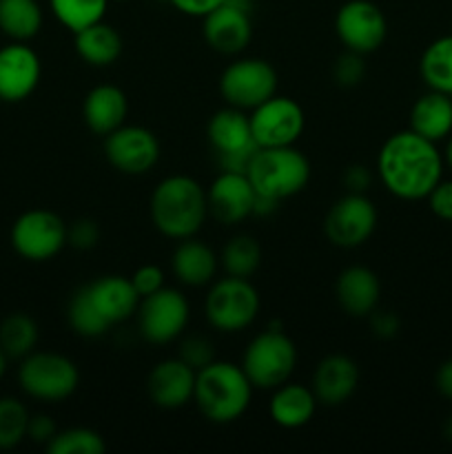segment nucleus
<instances>
[{"instance_id": "nucleus-1", "label": "nucleus", "mask_w": 452, "mask_h": 454, "mask_svg": "<svg viewBox=\"0 0 452 454\" xmlns=\"http://www.w3.org/2000/svg\"><path fill=\"white\" fill-rule=\"evenodd\" d=\"M377 177L394 198L417 202L425 200L443 177V155L437 142L415 131H397L377 153Z\"/></svg>"}, {"instance_id": "nucleus-2", "label": "nucleus", "mask_w": 452, "mask_h": 454, "mask_svg": "<svg viewBox=\"0 0 452 454\" xmlns=\"http://www.w3.org/2000/svg\"><path fill=\"white\" fill-rule=\"evenodd\" d=\"M151 222L168 239L195 238L208 217L207 189L191 176H168L149 200Z\"/></svg>"}, {"instance_id": "nucleus-3", "label": "nucleus", "mask_w": 452, "mask_h": 454, "mask_svg": "<svg viewBox=\"0 0 452 454\" xmlns=\"http://www.w3.org/2000/svg\"><path fill=\"white\" fill-rule=\"evenodd\" d=\"M253 384L239 364L213 359L195 377L193 402L211 424H233L246 415L253 399Z\"/></svg>"}, {"instance_id": "nucleus-4", "label": "nucleus", "mask_w": 452, "mask_h": 454, "mask_svg": "<svg viewBox=\"0 0 452 454\" xmlns=\"http://www.w3.org/2000/svg\"><path fill=\"white\" fill-rule=\"evenodd\" d=\"M246 176L257 195L282 202L306 189L310 182V162L295 145L257 149Z\"/></svg>"}, {"instance_id": "nucleus-5", "label": "nucleus", "mask_w": 452, "mask_h": 454, "mask_svg": "<svg viewBox=\"0 0 452 454\" xmlns=\"http://www.w3.org/2000/svg\"><path fill=\"white\" fill-rule=\"evenodd\" d=\"M300 353L291 337L279 328H269L248 341L242 355V371L255 390H275L291 381Z\"/></svg>"}, {"instance_id": "nucleus-6", "label": "nucleus", "mask_w": 452, "mask_h": 454, "mask_svg": "<svg viewBox=\"0 0 452 454\" xmlns=\"http://www.w3.org/2000/svg\"><path fill=\"white\" fill-rule=\"evenodd\" d=\"M18 384L27 397L43 403H60L78 390L80 371L66 355L34 350L20 359Z\"/></svg>"}, {"instance_id": "nucleus-7", "label": "nucleus", "mask_w": 452, "mask_h": 454, "mask_svg": "<svg viewBox=\"0 0 452 454\" xmlns=\"http://www.w3.org/2000/svg\"><path fill=\"white\" fill-rule=\"evenodd\" d=\"M260 306V293L248 279L224 275L211 282L204 300V315L217 333L235 335L255 322Z\"/></svg>"}, {"instance_id": "nucleus-8", "label": "nucleus", "mask_w": 452, "mask_h": 454, "mask_svg": "<svg viewBox=\"0 0 452 454\" xmlns=\"http://www.w3.org/2000/svg\"><path fill=\"white\" fill-rule=\"evenodd\" d=\"M207 137L208 145L217 153L220 171L246 173L253 155L260 149L255 145V140H253L251 118H248V114L230 105L215 111L208 118Z\"/></svg>"}, {"instance_id": "nucleus-9", "label": "nucleus", "mask_w": 452, "mask_h": 454, "mask_svg": "<svg viewBox=\"0 0 452 454\" xmlns=\"http://www.w3.org/2000/svg\"><path fill=\"white\" fill-rule=\"evenodd\" d=\"M277 71L261 58H235L220 75V96L226 105L253 111L277 93Z\"/></svg>"}, {"instance_id": "nucleus-10", "label": "nucleus", "mask_w": 452, "mask_h": 454, "mask_svg": "<svg viewBox=\"0 0 452 454\" xmlns=\"http://www.w3.org/2000/svg\"><path fill=\"white\" fill-rule=\"evenodd\" d=\"M136 317L142 340L155 346H164L175 341L186 331L191 319V306L184 293L164 286L153 295L142 297Z\"/></svg>"}, {"instance_id": "nucleus-11", "label": "nucleus", "mask_w": 452, "mask_h": 454, "mask_svg": "<svg viewBox=\"0 0 452 454\" xmlns=\"http://www.w3.org/2000/svg\"><path fill=\"white\" fill-rule=\"evenodd\" d=\"M66 229L58 213L49 208L25 211L12 226V247L29 262L53 260L66 247Z\"/></svg>"}, {"instance_id": "nucleus-12", "label": "nucleus", "mask_w": 452, "mask_h": 454, "mask_svg": "<svg viewBox=\"0 0 452 454\" xmlns=\"http://www.w3.org/2000/svg\"><path fill=\"white\" fill-rule=\"evenodd\" d=\"M377 229V207L366 193H346L328 208L323 233L332 247L359 248Z\"/></svg>"}, {"instance_id": "nucleus-13", "label": "nucleus", "mask_w": 452, "mask_h": 454, "mask_svg": "<svg viewBox=\"0 0 452 454\" xmlns=\"http://www.w3.org/2000/svg\"><path fill=\"white\" fill-rule=\"evenodd\" d=\"M253 140L260 149L270 146H292L301 137L306 127L304 109L297 100L275 93L266 102L248 114Z\"/></svg>"}, {"instance_id": "nucleus-14", "label": "nucleus", "mask_w": 452, "mask_h": 454, "mask_svg": "<svg viewBox=\"0 0 452 454\" xmlns=\"http://www.w3.org/2000/svg\"><path fill=\"white\" fill-rule=\"evenodd\" d=\"M335 34L344 49L368 56L388 38V20L370 0H348L335 16Z\"/></svg>"}, {"instance_id": "nucleus-15", "label": "nucleus", "mask_w": 452, "mask_h": 454, "mask_svg": "<svg viewBox=\"0 0 452 454\" xmlns=\"http://www.w3.org/2000/svg\"><path fill=\"white\" fill-rule=\"evenodd\" d=\"M105 158L124 176H144L160 162V140L151 129L124 122L105 136Z\"/></svg>"}, {"instance_id": "nucleus-16", "label": "nucleus", "mask_w": 452, "mask_h": 454, "mask_svg": "<svg viewBox=\"0 0 452 454\" xmlns=\"http://www.w3.org/2000/svg\"><path fill=\"white\" fill-rule=\"evenodd\" d=\"M202 35L222 56H239L253 40L251 0H226L202 18Z\"/></svg>"}, {"instance_id": "nucleus-17", "label": "nucleus", "mask_w": 452, "mask_h": 454, "mask_svg": "<svg viewBox=\"0 0 452 454\" xmlns=\"http://www.w3.org/2000/svg\"><path fill=\"white\" fill-rule=\"evenodd\" d=\"M208 215L224 226H235L253 215L257 193L246 173L222 171L207 189Z\"/></svg>"}, {"instance_id": "nucleus-18", "label": "nucleus", "mask_w": 452, "mask_h": 454, "mask_svg": "<svg viewBox=\"0 0 452 454\" xmlns=\"http://www.w3.org/2000/svg\"><path fill=\"white\" fill-rule=\"evenodd\" d=\"M43 65L27 43H9L0 49V100L22 102L38 89Z\"/></svg>"}, {"instance_id": "nucleus-19", "label": "nucleus", "mask_w": 452, "mask_h": 454, "mask_svg": "<svg viewBox=\"0 0 452 454\" xmlns=\"http://www.w3.org/2000/svg\"><path fill=\"white\" fill-rule=\"evenodd\" d=\"M195 377L198 371L182 362L180 357H168L155 364L146 377L149 399L162 411H180L193 402Z\"/></svg>"}, {"instance_id": "nucleus-20", "label": "nucleus", "mask_w": 452, "mask_h": 454, "mask_svg": "<svg viewBox=\"0 0 452 454\" xmlns=\"http://www.w3.org/2000/svg\"><path fill=\"white\" fill-rule=\"evenodd\" d=\"M82 291L109 328L136 317L140 306V295L133 288L131 279L122 275H102L84 284Z\"/></svg>"}, {"instance_id": "nucleus-21", "label": "nucleus", "mask_w": 452, "mask_h": 454, "mask_svg": "<svg viewBox=\"0 0 452 454\" xmlns=\"http://www.w3.org/2000/svg\"><path fill=\"white\" fill-rule=\"evenodd\" d=\"M359 386V368L348 355H326L315 366L310 388L322 406L335 408L348 402Z\"/></svg>"}, {"instance_id": "nucleus-22", "label": "nucleus", "mask_w": 452, "mask_h": 454, "mask_svg": "<svg viewBox=\"0 0 452 454\" xmlns=\"http://www.w3.org/2000/svg\"><path fill=\"white\" fill-rule=\"evenodd\" d=\"M335 295L346 315L363 319L379 304V278L368 266H346L335 282Z\"/></svg>"}, {"instance_id": "nucleus-23", "label": "nucleus", "mask_w": 452, "mask_h": 454, "mask_svg": "<svg viewBox=\"0 0 452 454\" xmlns=\"http://www.w3.org/2000/svg\"><path fill=\"white\" fill-rule=\"evenodd\" d=\"M220 269V257L208 244L198 238H186L177 242L171 253V270L175 279L184 286L202 288L211 286Z\"/></svg>"}, {"instance_id": "nucleus-24", "label": "nucleus", "mask_w": 452, "mask_h": 454, "mask_svg": "<svg viewBox=\"0 0 452 454\" xmlns=\"http://www.w3.org/2000/svg\"><path fill=\"white\" fill-rule=\"evenodd\" d=\"M129 100L127 93L115 84H97L84 96L82 118L89 131L105 137L127 122Z\"/></svg>"}, {"instance_id": "nucleus-25", "label": "nucleus", "mask_w": 452, "mask_h": 454, "mask_svg": "<svg viewBox=\"0 0 452 454\" xmlns=\"http://www.w3.org/2000/svg\"><path fill=\"white\" fill-rule=\"evenodd\" d=\"M317 406L319 402L310 386L286 381V384L277 386L270 395L269 415L279 428L300 430L313 421Z\"/></svg>"}, {"instance_id": "nucleus-26", "label": "nucleus", "mask_w": 452, "mask_h": 454, "mask_svg": "<svg viewBox=\"0 0 452 454\" xmlns=\"http://www.w3.org/2000/svg\"><path fill=\"white\" fill-rule=\"evenodd\" d=\"M410 131L430 142L446 140L452 133V96L428 91L410 109Z\"/></svg>"}, {"instance_id": "nucleus-27", "label": "nucleus", "mask_w": 452, "mask_h": 454, "mask_svg": "<svg viewBox=\"0 0 452 454\" xmlns=\"http://www.w3.org/2000/svg\"><path fill=\"white\" fill-rule=\"evenodd\" d=\"M74 47L80 60L100 69V67H111L122 56L124 43L113 25L100 20L74 34Z\"/></svg>"}, {"instance_id": "nucleus-28", "label": "nucleus", "mask_w": 452, "mask_h": 454, "mask_svg": "<svg viewBox=\"0 0 452 454\" xmlns=\"http://www.w3.org/2000/svg\"><path fill=\"white\" fill-rule=\"evenodd\" d=\"M38 0H0V31L13 43H29L43 29Z\"/></svg>"}, {"instance_id": "nucleus-29", "label": "nucleus", "mask_w": 452, "mask_h": 454, "mask_svg": "<svg viewBox=\"0 0 452 454\" xmlns=\"http://www.w3.org/2000/svg\"><path fill=\"white\" fill-rule=\"evenodd\" d=\"M419 74L430 91L452 96V35H441L424 49Z\"/></svg>"}, {"instance_id": "nucleus-30", "label": "nucleus", "mask_w": 452, "mask_h": 454, "mask_svg": "<svg viewBox=\"0 0 452 454\" xmlns=\"http://www.w3.org/2000/svg\"><path fill=\"white\" fill-rule=\"evenodd\" d=\"M220 269L230 278L248 279L261 264V247L253 235H235L224 244L220 255Z\"/></svg>"}, {"instance_id": "nucleus-31", "label": "nucleus", "mask_w": 452, "mask_h": 454, "mask_svg": "<svg viewBox=\"0 0 452 454\" xmlns=\"http://www.w3.org/2000/svg\"><path fill=\"white\" fill-rule=\"evenodd\" d=\"M38 324L27 313H12L0 322V348L7 359H22L38 344Z\"/></svg>"}, {"instance_id": "nucleus-32", "label": "nucleus", "mask_w": 452, "mask_h": 454, "mask_svg": "<svg viewBox=\"0 0 452 454\" xmlns=\"http://www.w3.org/2000/svg\"><path fill=\"white\" fill-rule=\"evenodd\" d=\"M111 0H49L51 13L65 29L78 34L84 27L105 20Z\"/></svg>"}, {"instance_id": "nucleus-33", "label": "nucleus", "mask_w": 452, "mask_h": 454, "mask_svg": "<svg viewBox=\"0 0 452 454\" xmlns=\"http://www.w3.org/2000/svg\"><path fill=\"white\" fill-rule=\"evenodd\" d=\"M66 319H69L71 331L75 335L84 337V340H97V337L106 335L111 331L109 324L97 315L89 297L84 295L82 286L71 295L69 306H66Z\"/></svg>"}, {"instance_id": "nucleus-34", "label": "nucleus", "mask_w": 452, "mask_h": 454, "mask_svg": "<svg viewBox=\"0 0 452 454\" xmlns=\"http://www.w3.org/2000/svg\"><path fill=\"white\" fill-rule=\"evenodd\" d=\"M44 448L49 454H105L106 443L91 428H66L58 430Z\"/></svg>"}, {"instance_id": "nucleus-35", "label": "nucleus", "mask_w": 452, "mask_h": 454, "mask_svg": "<svg viewBox=\"0 0 452 454\" xmlns=\"http://www.w3.org/2000/svg\"><path fill=\"white\" fill-rule=\"evenodd\" d=\"M29 411L16 397H0V450H12L27 437Z\"/></svg>"}, {"instance_id": "nucleus-36", "label": "nucleus", "mask_w": 452, "mask_h": 454, "mask_svg": "<svg viewBox=\"0 0 452 454\" xmlns=\"http://www.w3.org/2000/svg\"><path fill=\"white\" fill-rule=\"evenodd\" d=\"M332 78L344 89H353L357 84H362V80L366 78V62H363L362 53H355L346 49L337 58L335 65H332Z\"/></svg>"}, {"instance_id": "nucleus-37", "label": "nucleus", "mask_w": 452, "mask_h": 454, "mask_svg": "<svg viewBox=\"0 0 452 454\" xmlns=\"http://www.w3.org/2000/svg\"><path fill=\"white\" fill-rule=\"evenodd\" d=\"M177 357L184 364H189L193 371H202L204 366H208L215 359V348H213V344L207 337L191 335L180 344V355Z\"/></svg>"}, {"instance_id": "nucleus-38", "label": "nucleus", "mask_w": 452, "mask_h": 454, "mask_svg": "<svg viewBox=\"0 0 452 454\" xmlns=\"http://www.w3.org/2000/svg\"><path fill=\"white\" fill-rule=\"evenodd\" d=\"M100 239V229L93 220H75L74 224H69L66 229V244L74 247L75 251H91L93 247Z\"/></svg>"}, {"instance_id": "nucleus-39", "label": "nucleus", "mask_w": 452, "mask_h": 454, "mask_svg": "<svg viewBox=\"0 0 452 454\" xmlns=\"http://www.w3.org/2000/svg\"><path fill=\"white\" fill-rule=\"evenodd\" d=\"M129 279H131L133 288L137 291L140 300L146 295H153L160 288H164V270L155 264L140 266V269L133 270V275Z\"/></svg>"}, {"instance_id": "nucleus-40", "label": "nucleus", "mask_w": 452, "mask_h": 454, "mask_svg": "<svg viewBox=\"0 0 452 454\" xmlns=\"http://www.w3.org/2000/svg\"><path fill=\"white\" fill-rule=\"evenodd\" d=\"M428 207L439 220L452 222V180H441L430 191Z\"/></svg>"}, {"instance_id": "nucleus-41", "label": "nucleus", "mask_w": 452, "mask_h": 454, "mask_svg": "<svg viewBox=\"0 0 452 454\" xmlns=\"http://www.w3.org/2000/svg\"><path fill=\"white\" fill-rule=\"evenodd\" d=\"M370 328L372 335L379 337V340H393L399 333V317L390 310H372L370 315Z\"/></svg>"}, {"instance_id": "nucleus-42", "label": "nucleus", "mask_w": 452, "mask_h": 454, "mask_svg": "<svg viewBox=\"0 0 452 454\" xmlns=\"http://www.w3.org/2000/svg\"><path fill=\"white\" fill-rule=\"evenodd\" d=\"M56 433H58L56 421H53L49 415L29 417V424H27V437H29L34 443H44V446H47Z\"/></svg>"}, {"instance_id": "nucleus-43", "label": "nucleus", "mask_w": 452, "mask_h": 454, "mask_svg": "<svg viewBox=\"0 0 452 454\" xmlns=\"http://www.w3.org/2000/svg\"><path fill=\"white\" fill-rule=\"evenodd\" d=\"M370 184L372 173L363 164H353V167H348L344 171V186L348 189V193H366Z\"/></svg>"}, {"instance_id": "nucleus-44", "label": "nucleus", "mask_w": 452, "mask_h": 454, "mask_svg": "<svg viewBox=\"0 0 452 454\" xmlns=\"http://www.w3.org/2000/svg\"><path fill=\"white\" fill-rule=\"evenodd\" d=\"M168 3H171L177 12L184 13V16L204 18L207 13H211L213 9L220 7L222 3H226V0H168Z\"/></svg>"}, {"instance_id": "nucleus-45", "label": "nucleus", "mask_w": 452, "mask_h": 454, "mask_svg": "<svg viewBox=\"0 0 452 454\" xmlns=\"http://www.w3.org/2000/svg\"><path fill=\"white\" fill-rule=\"evenodd\" d=\"M434 384H437L439 395H441L443 399H448V402H452V359H448V362H443L441 366H439Z\"/></svg>"}, {"instance_id": "nucleus-46", "label": "nucleus", "mask_w": 452, "mask_h": 454, "mask_svg": "<svg viewBox=\"0 0 452 454\" xmlns=\"http://www.w3.org/2000/svg\"><path fill=\"white\" fill-rule=\"evenodd\" d=\"M443 164H448V167L452 168V133H450V140H448L446 145V151H443Z\"/></svg>"}, {"instance_id": "nucleus-47", "label": "nucleus", "mask_w": 452, "mask_h": 454, "mask_svg": "<svg viewBox=\"0 0 452 454\" xmlns=\"http://www.w3.org/2000/svg\"><path fill=\"white\" fill-rule=\"evenodd\" d=\"M4 371H7V355H4V350L0 348V380L4 377Z\"/></svg>"}, {"instance_id": "nucleus-48", "label": "nucleus", "mask_w": 452, "mask_h": 454, "mask_svg": "<svg viewBox=\"0 0 452 454\" xmlns=\"http://www.w3.org/2000/svg\"><path fill=\"white\" fill-rule=\"evenodd\" d=\"M443 433H446L448 442H452V417H450V419H448V424H446V428H443Z\"/></svg>"}, {"instance_id": "nucleus-49", "label": "nucleus", "mask_w": 452, "mask_h": 454, "mask_svg": "<svg viewBox=\"0 0 452 454\" xmlns=\"http://www.w3.org/2000/svg\"><path fill=\"white\" fill-rule=\"evenodd\" d=\"M115 3H127V0H115Z\"/></svg>"}]
</instances>
